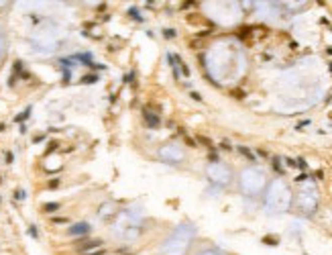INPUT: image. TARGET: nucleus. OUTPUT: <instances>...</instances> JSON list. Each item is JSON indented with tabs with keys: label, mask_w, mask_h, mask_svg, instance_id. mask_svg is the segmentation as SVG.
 I'll list each match as a JSON object with an SVG mask.
<instances>
[{
	"label": "nucleus",
	"mask_w": 332,
	"mask_h": 255,
	"mask_svg": "<svg viewBox=\"0 0 332 255\" xmlns=\"http://www.w3.org/2000/svg\"><path fill=\"white\" fill-rule=\"evenodd\" d=\"M88 231H90V227H88L86 222H82V225H75V227L69 229V233H71V235H86Z\"/></svg>",
	"instance_id": "nucleus-1"
},
{
	"label": "nucleus",
	"mask_w": 332,
	"mask_h": 255,
	"mask_svg": "<svg viewBox=\"0 0 332 255\" xmlns=\"http://www.w3.org/2000/svg\"><path fill=\"white\" fill-rule=\"evenodd\" d=\"M147 114V123H149V125H159V116H155V114H149V112H145Z\"/></svg>",
	"instance_id": "nucleus-2"
},
{
	"label": "nucleus",
	"mask_w": 332,
	"mask_h": 255,
	"mask_svg": "<svg viewBox=\"0 0 332 255\" xmlns=\"http://www.w3.org/2000/svg\"><path fill=\"white\" fill-rule=\"evenodd\" d=\"M238 151H241V153H242V155H247V157H251V159H253V153L249 151V149H247V147H238Z\"/></svg>",
	"instance_id": "nucleus-4"
},
{
	"label": "nucleus",
	"mask_w": 332,
	"mask_h": 255,
	"mask_svg": "<svg viewBox=\"0 0 332 255\" xmlns=\"http://www.w3.org/2000/svg\"><path fill=\"white\" fill-rule=\"evenodd\" d=\"M273 170H275V171H279V174L283 171V167H281V163H279V159H277V157L273 159Z\"/></svg>",
	"instance_id": "nucleus-3"
}]
</instances>
